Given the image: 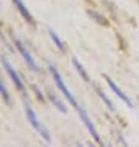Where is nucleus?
Instances as JSON below:
<instances>
[{
    "label": "nucleus",
    "mask_w": 139,
    "mask_h": 147,
    "mask_svg": "<svg viewBox=\"0 0 139 147\" xmlns=\"http://www.w3.org/2000/svg\"><path fill=\"white\" fill-rule=\"evenodd\" d=\"M78 110V113H79V115H80V119L83 120V122H84V125L88 127V130H89V132L91 134V136L94 137V140H95L97 144H101V138H100V136H99V132L96 131V129H95V126H94V124L91 122V120H90V117H89V115H88V113L85 111V110L83 109V108H78L76 109Z\"/></svg>",
    "instance_id": "obj_4"
},
{
    "label": "nucleus",
    "mask_w": 139,
    "mask_h": 147,
    "mask_svg": "<svg viewBox=\"0 0 139 147\" xmlns=\"http://www.w3.org/2000/svg\"><path fill=\"white\" fill-rule=\"evenodd\" d=\"M95 90H96V93H97V94H99V96L101 98L102 100H104V103H105L106 105H107V108H108V109H111V110H114V108H113V104H112V101L108 99V98H107V95H106V94H105L104 92H102V90H101V89H100L99 87H95Z\"/></svg>",
    "instance_id": "obj_11"
},
{
    "label": "nucleus",
    "mask_w": 139,
    "mask_h": 147,
    "mask_svg": "<svg viewBox=\"0 0 139 147\" xmlns=\"http://www.w3.org/2000/svg\"><path fill=\"white\" fill-rule=\"evenodd\" d=\"M48 34H49V37L52 38V41L55 43V46L58 47V48H59V50L62 51V52H65L64 43H63V41L59 38V36L57 35V34H55V32L53 31V30H51V28H48Z\"/></svg>",
    "instance_id": "obj_9"
},
{
    "label": "nucleus",
    "mask_w": 139,
    "mask_h": 147,
    "mask_svg": "<svg viewBox=\"0 0 139 147\" xmlns=\"http://www.w3.org/2000/svg\"><path fill=\"white\" fill-rule=\"evenodd\" d=\"M0 94H1L3 99L5 100L6 104H10V95H9V92H7V89L5 88V85H4L1 78H0Z\"/></svg>",
    "instance_id": "obj_13"
},
{
    "label": "nucleus",
    "mask_w": 139,
    "mask_h": 147,
    "mask_svg": "<svg viewBox=\"0 0 139 147\" xmlns=\"http://www.w3.org/2000/svg\"><path fill=\"white\" fill-rule=\"evenodd\" d=\"M105 77V79H106V82H107V84L110 85V88H111L112 89V90H113V93L114 94H117V96L118 98H120V99H122V100H123L124 101V103L127 104V105H128V107L129 108H133L134 107V104H133V101L132 100H130L129 99V98L128 96H127L126 95V94L123 93V92H122L121 90V89L120 88H118L117 87V84L116 83H114V82L111 79V78H110V77H107V76H104Z\"/></svg>",
    "instance_id": "obj_6"
},
{
    "label": "nucleus",
    "mask_w": 139,
    "mask_h": 147,
    "mask_svg": "<svg viewBox=\"0 0 139 147\" xmlns=\"http://www.w3.org/2000/svg\"><path fill=\"white\" fill-rule=\"evenodd\" d=\"M1 63H3V67L5 68L6 73L9 74L10 79L13 80V83L16 85V88H17L20 92L25 93V89H23V84H22V82H21V78H20V76L17 74V72L14 69V67L11 66V63L6 58H4V57H1Z\"/></svg>",
    "instance_id": "obj_3"
},
{
    "label": "nucleus",
    "mask_w": 139,
    "mask_h": 147,
    "mask_svg": "<svg viewBox=\"0 0 139 147\" xmlns=\"http://www.w3.org/2000/svg\"><path fill=\"white\" fill-rule=\"evenodd\" d=\"M47 95H48V98H49V100L52 101V104L54 105V107L58 109L59 111H62V113H64V114L67 113V108H65V105L59 100V98L54 93L51 92L49 89H47Z\"/></svg>",
    "instance_id": "obj_8"
},
{
    "label": "nucleus",
    "mask_w": 139,
    "mask_h": 147,
    "mask_svg": "<svg viewBox=\"0 0 139 147\" xmlns=\"http://www.w3.org/2000/svg\"><path fill=\"white\" fill-rule=\"evenodd\" d=\"M73 64H74V67L75 69L78 71V73L83 77V78L86 80V82H90V78H89V74H88V72L84 69V67L81 66V63H79V61H78L76 58H73Z\"/></svg>",
    "instance_id": "obj_10"
},
{
    "label": "nucleus",
    "mask_w": 139,
    "mask_h": 147,
    "mask_svg": "<svg viewBox=\"0 0 139 147\" xmlns=\"http://www.w3.org/2000/svg\"><path fill=\"white\" fill-rule=\"evenodd\" d=\"M15 46H16V48L19 50L20 53H21L22 58L25 59V62L28 64V67H30L31 69H33V71H37L38 67H37V64H36V62H35L33 57H32V55L27 51V48L23 46V43L21 42V41L17 40V38H15Z\"/></svg>",
    "instance_id": "obj_5"
},
{
    "label": "nucleus",
    "mask_w": 139,
    "mask_h": 147,
    "mask_svg": "<svg viewBox=\"0 0 139 147\" xmlns=\"http://www.w3.org/2000/svg\"><path fill=\"white\" fill-rule=\"evenodd\" d=\"M49 72H51V74H52V77H53V79H54V82H55V84H57V87L59 88V90L62 92V94L63 95L67 98V99L69 100V103H70L73 107H74L75 109H78L79 108V105H78V103H76V100H75V98L73 96V94L69 92V89H68V87L65 85V83H64V80H63V78H62V76L59 74V72L57 71V68L54 67V66H49Z\"/></svg>",
    "instance_id": "obj_2"
},
{
    "label": "nucleus",
    "mask_w": 139,
    "mask_h": 147,
    "mask_svg": "<svg viewBox=\"0 0 139 147\" xmlns=\"http://www.w3.org/2000/svg\"><path fill=\"white\" fill-rule=\"evenodd\" d=\"M13 3L15 4V6L17 7V10L20 11V14L22 15V18L26 20L27 22L33 24V19H32V15L30 14V11L26 7V5L22 3V0H13Z\"/></svg>",
    "instance_id": "obj_7"
},
{
    "label": "nucleus",
    "mask_w": 139,
    "mask_h": 147,
    "mask_svg": "<svg viewBox=\"0 0 139 147\" xmlns=\"http://www.w3.org/2000/svg\"><path fill=\"white\" fill-rule=\"evenodd\" d=\"M25 113H26L27 120L30 121L32 127H33L47 142H51V134H49V131H48V130L46 129V126H44L42 122L38 120V117H37V115H36V113L33 111V109H32L27 103L25 104Z\"/></svg>",
    "instance_id": "obj_1"
},
{
    "label": "nucleus",
    "mask_w": 139,
    "mask_h": 147,
    "mask_svg": "<svg viewBox=\"0 0 139 147\" xmlns=\"http://www.w3.org/2000/svg\"><path fill=\"white\" fill-rule=\"evenodd\" d=\"M89 15L91 16V19L96 20V21L99 22V24H101V25H105V26H107V25H108L107 20H106L102 15H100L99 13H95V11H89Z\"/></svg>",
    "instance_id": "obj_12"
}]
</instances>
